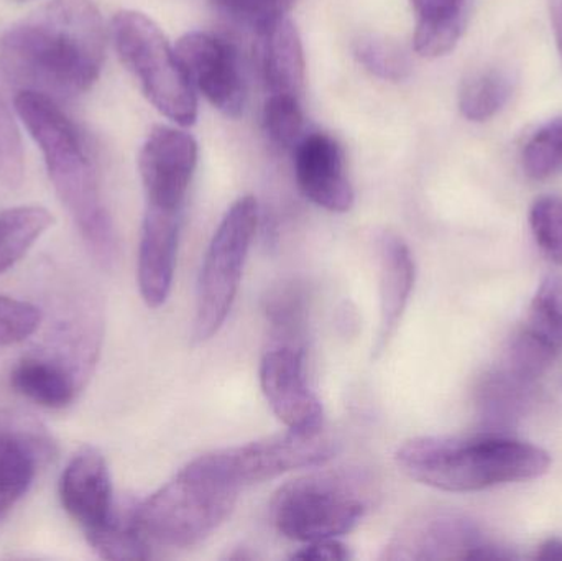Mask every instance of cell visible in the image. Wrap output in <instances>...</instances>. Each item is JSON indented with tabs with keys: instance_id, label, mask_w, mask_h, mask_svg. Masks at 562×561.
<instances>
[{
	"instance_id": "cell-16",
	"label": "cell",
	"mask_w": 562,
	"mask_h": 561,
	"mask_svg": "<svg viewBox=\"0 0 562 561\" xmlns=\"http://www.w3.org/2000/svg\"><path fill=\"white\" fill-rule=\"evenodd\" d=\"M180 227L181 210L147 204L138 244L137 279L142 300L148 308H160L170 296Z\"/></svg>"
},
{
	"instance_id": "cell-33",
	"label": "cell",
	"mask_w": 562,
	"mask_h": 561,
	"mask_svg": "<svg viewBox=\"0 0 562 561\" xmlns=\"http://www.w3.org/2000/svg\"><path fill=\"white\" fill-rule=\"evenodd\" d=\"M293 559L304 561H346L352 559L349 549L337 539L317 540L293 553Z\"/></svg>"
},
{
	"instance_id": "cell-27",
	"label": "cell",
	"mask_w": 562,
	"mask_h": 561,
	"mask_svg": "<svg viewBox=\"0 0 562 561\" xmlns=\"http://www.w3.org/2000/svg\"><path fill=\"white\" fill-rule=\"evenodd\" d=\"M558 351L550 343L524 326L512 338L507 352V368L512 374L518 375L524 381L533 382L540 379L557 361Z\"/></svg>"
},
{
	"instance_id": "cell-14",
	"label": "cell",
	"mask_w": 562,
	"mask_h": 561,
	"mask_svg": "<svg viewBox=\"0 0 562 561\" xmlns=\"http://www.w3.org/2000/svg\"><path fill=\"white\" fill-rule=\"evenodd\" d=\"M294 177L301 193L323 210L346 213L353 204V188L346 171L342 145L326 132H313L297 142Z\"/></svg>"
},
{
	"instance_id": "cell-15",
	"label": "cell",
	"mask_w": 562,
	"mask_h": 561,
	"mask_svg": "<svg viewBox=\"0 0 562 561\" xmlns=\"http://www.w3.org/2000/svg\"><path fill=\"white\" fill-rule=\"evenodd\" d=\"M484 543L471 520L452 514H435L402 527L385 547L383 560H474Z\"/></svg>"
},
{
	"instance_id": "cell-1",
	"label": "cell",
	"mask_w": 562,
	"mask_h": 561,
	"mask_svg": "<svg viewBox=\"0 0 562 561\" xmlns=\"http://www.w3.org/2000/svg\"><path fill=\"white\" fill-rule=\"evenodd\" d=\"M105 59V29L91 0H52L0 40V68L20 91L59 101L85 94Z\"/></svg>"
},
{
	"instance_id": "cell-29",
	"label": "cell",
	"mask_w": 562,
	"mask_h": 561,
	"mask_svg": "<svg viewBox=\"0 0 562 561\" xmlns=\"http://www.w3.org/2000/svg\"><path fill=\"white\" fill-rule=\"evenodd\" d=\"M530 227L540 249L562 266V197L544 194L531 204Z\"/></svg>"
},
{
	"instance_id": "cell-10",
	"label": "cell",
	"mask_w": 562,
	"mask_h": 561,
	"mask_svg": "<svg viewBox=\"0 0 562 561\" xmlns=\"http://www.w3.org/2000/svg\"><path fill=\"white\" fill-rule=\"evenodd\" d=\"M263 395L281 424L294 434L317 435L324 431V408L307 385L303 349L277 343L260 362Z\"/></svg>"
},
{
	"instance_id": "cell-21",
	"label": "cell",
	"mask_w": 562,
	"mask_h": 561,
	"mask_svg": "<svg viewBox=\"0 0 562 561\" xmlns=\"http://www.w3.org/2000/svg\"><path fill=\"white\" fill-rule=\"evenodd\" d=\"M10 384L16 394L45 408H65L75 401L76 382L63 366L29 358L13 368Z\"/></svg>"
},
{
	"instance_id": "cell-3",
	"label": "cell",
	"mask_w": 562,
	"mask_h": 561,
	"mask_svg": "<svg viewBox=\"0 0 562 561\" xmlns=\"http://www.w3.org/2000/svg\"><path fill=\"white\" fill-rule=\"evenodd\" d=\"M395 460L409 480L446 493H477L537 480L551 467L543 448L497 431L413 438L398 448Z\"/></svg>"
},
{
	"instance_id": "cell-30",
	"label": "cell",
	"mask_w": 562,
	"mask_h": 561,
	"mask_svg": "<svg viewBox=\"0 0 562 561\" xmlns=\"http://www.w3.org/2000/svg\"><path fill=\"white\" fill-rule=\"evenodd\" d=\"M220 12L257 35L281 19H286L296 0H211Z\"/></svg>"
},
{
	"instance_id": "cell-22",
	"label": "cell",
	"mask_w": 562,
	"mask_h": 561,
	"mask_svg": "<svg viewBox=\"0 0 562 561\" xmlns=\"http://www.w3.org/2000/svg\"><path fill=\"white\" fill-rule=\"evenodd\" d=\"M53 223V214L36 204L0 213V273L15 266Z\"/></svg>"
},
{
	"instance_id": "cell-9",
	"label": "cell",
	"mask_w": 562,
	"mask_h": 561,
	"mask_svg": "<svg viewBox=\"0 0 562 561\" xmlns=\"http://www.w3.org/2000/svg\"><path fill=\"white\" fill-rule=\"evenodd\" d=\"M175 52L193 89L227 117L243 114L246 82L237 53L226 40L210 32H188Z\"/></svg>"
},
{
	"instance_id": "cell-36",
	"label": "cell",
	"mask_w": 562,
	"mask_h": 561,
	"mask_svg": "<svg viewBox=\"0 0 562 561\" xmlns=\"http://www.w3.org/2000/svg\"><path fill=\"white\" fill-rule=\"evenodd\" d=\"M16 2H25V0H16Z\"/></svg>"
},
{
	"instance_id": "cell-6",
	"label": "cell",
	"mask_w": 562,
	"mask_h": 561,
	"mask_svg": "<svg viewBox=\"0 0 562 561\" xmlns=\"http://www.w3.org/2000/svg\"><path fill=\"white\" fill-rule=\"evenodd\" d=\"M112 40L122 65L165 117L181 127L198 119V99L177 52L160 26L137 10H121L112 19Z\"/></svg>"
},
{
	"instance_id": "cell-23",
	"label": "cell",
	"mask_w": 562,
	"mask_h": 561,
	"mask_svg": "<svg viewBox=\"0 0 562 561\" xmlns=\"http://www.w3.org/2000/svg\"><path fill=\"white\" fill-rule=\"evenodd\" d=\"M515 78L508 69L488 68L462 82L459 109L468 121L484 122L497 115L510 101Z\"/></svg>"
},
{
	"instance_id": "cell-32",
	"label": "cell",
	"mask_w": 562,
	"mask_h": 561,
	"mask_svg": "<svg viewBox=\"0 0 562 561\" xmlns=\"http://www.w3.org/2000/svg\"><path fill=\"white\" fill-rule=\"evenodd\" d=\"M25 173L22 141L9 109L0 99V181L5 187L19 188Z\"/></svg>"
},
{
	"instance_id": "cell-34",
	"label": "cell",
	"mask_w": 562,
	"mask_h": 561,
	"mask_svg": "<svg viewBox=\"0 0 562 561\" xmlns=\"http://www.w3.org/2000/svg\"><path fill=\"white\" fill-rule=\"evenodd\" d=\"M535 559L550 561V560H562V540L560 539H548L538 547Z\"/></svg>"
},
{
	"instance_id": "cell-4",
	"label": "cell",
	"mask_w": 562,
	"mask_h": 561,
	"mask_svg": "<svg viewBox=\"0 0 562 561\" xmlns=\"http://www.w3.org/2000/svg\"><path fill=\"white\" fill-rule=\"evenodd\" d=\"M239 493L203 455L147 500L134 504L135 526L151 549H187L210 537L229 517Z\"/></svg>"
},
{
	"instance_id": "cell-11",
	"label": "cell",
	"mask_w": 562,
	"mask_h": 561,
	"mask_svg": "<svg viewBox=\"0 0 562 561\" xmlns=\"http://www.w3.org/2000/svg\"><path fill=\"white\" fill-rule=\"evenodd\" d=\"M196 165L198 144L193 135L170 125H155L138 155L147 204L181 210Z\"/></svg>"
},
{
	"instance_id": "cell-12",
	"label": "cell",
	"mask_w": 562,
	"mask_h": 561,
	"mask_svg": "<svg viewBox=\"0 0 562 561\" xmlns=\"http://www.w3.org/2000/svg\"><path fill=\"white\" fill-rule=\"evenodd\" d=\"M52 457V438L38 420L22 412L0 411V520L29 493Z\"/></svg>"
},
{
	"instance_id": "cell-35",
	"label": "cell",
	"mask_w": 562,
	"mask_h": 561,
	"mask_svg": "<svg viewBox=\"0 0 562 561\" xmlns=\"http://www.w3.org/2000/svg\"><path fill=\"white\" fill-rule=\"evenodd\" d=\"M551 22H553L554 36L562 56V0H550Z\"/></svg>"
},
{
	"instance_id": "cell-28",
	"label": "cell",
	"mask_w": 562,
	"mask_h": 561,
	"mask_svg": "<svg viewBox=\"0 0 562 561\" xmlns=\"http://www.w3.org/2000/svg\"><path fill=\"white\" fill-rule=\"evenodd\" d=\"M300 99L290 94H270L263 105V128L277 147L294 148L304 137V114Z\"/></svg>"
},
{
	"instance_id": "cell-20",
	"label": "cell",
	"mask_w": 562,
	"mask_h": 561,
	"mask_svg": "<svg viewBox=\"0 0 562 561\" xmlns=\"http://www.w3.org/2000/svg\"><path fill=\"white\" fill-rule=\"evenodd\" d=\"M533 382L524 381L508 369L485 375L477 392V407L487 430L505 434L514 427L531 402Z\"/></svg>"
},
{
	"instance_id": "cell-5",
	"label": "cell",
	"mask_w": 562,
	"mask_h": 561,
	"mask_svg": "<svg viewBox=\"0 0 562 561\" xmlns=\"http://www.w3.org/2000/svg\"><path fill=\"white\" fill-rule=\"evenodd\" d=\"M372 481L352 470L316 471L277 491L272 519L294 542L311 543L349 534L369 513Z\"/></svg>"
},
{
	"instance_id": "cell-8",
	"label": "cell",
	"mask_w": 562,
	"mask_h": 561,
	"mask_svg": "<svg viewBox=\"0 0 562 561\" xmlns=\"http://www.w3.org/2000/svg\"><path fill=\"white\" fill-rule=\"evenodd\" d=\"M337 444L326 434L283 435L262 438L252 444L224 448L204 455L207 463L234 486L263 483L281 474L327 463L336 455Z\"/></svg>"
},
{
	"instance_id": "cell-13",
	"label": "cell",
	"mask_w": 562,
	"mask_h": 561,
	"mask_svg": "<svg viewBox=\"0 0 562 561\" xmlns=\"http://www.w3.org/2000/svg\"><path fill=\"white\" fill-rule=\"evenodd\" d=\"M58 493L63 509L88 540L114 520L117 506L111 473L108 461L95 448H81L69 460L59 478Z\"/></svg>"
},
{
	"instance_id": "cell-2",
	"label": "cell",
	"mask_w": 562,
	"mask_h": 561,
	"mask_svg": "<svg viewBox=\"0 0 562 561\" xmlns=\"http://www.w3.org/2000/svg\"><path fill=\"white\" fill-rule=\"evenodd\" d=\"M15 111L38 145L53 188L71 214L86 246L102 266H112L117 257V237L102 200L91 142L59 108L58 101L48 96L19 91Z\"/></svg>"
},
{
	"instance_id": "cell-31",
	"label": "cell",
	"mask_w": 562,
	"mask_h": 561,
	"mask_svg": "<svg viewBox=\"0 0 562 561\" xmlns=\"http://www.w3.org/2000/svg\"><path fill=\"white\" fill-rule=\"evenodd\" d=\"M42 323L38 306L0 295V348L16 345L32 336Z\"/></svg>"
},
{
	"instance_id": "cell-26",
	"label": "cell",
	"mask_w": 562,
	"mask_h": 561,
	"mask_svg": "<svg viewBox=\"0 0 562 561\" xmlns=\"http://www.w3.org/2000/svg\"><path fill=\"white\" fill-rule=\"evenodd\" d=\"M525 326L562 351V277L548 276L541 280Z\"/></svg>"
},
{
	"instance_id": "cell-19",
	"label": "cell",
	"mask_w": 562,
	"mask_h": 561,
	"mask_svg": "<svg viewBox=\"0 0 562 561\" xmlns=\"http://www.w3.org/2000/svg\"><path fill=\"white\" fill-rule=\"evenodd\" d=\"M416 13L415 52L439 58L456 48L469 19V0H409Z\"/></svg>"
},
{
	"instance_id": "cell-18",
	"label": "cell",
	"mask_w": 562,
	"mask_h": 561,
	"mask_svg": "<svg viewBox=\"0 0 562 561\" xmlns=\"http://www.w3.org/2000/svg\"><path fill=\"white\" fill-rule=\"evenodd\" d=\"M260 66L270 94L301 98L306 81V61L300 33L290 19H281L259 33Z\"/></svg>"
},
{
	"instance_id": "cell-24",
	"label": "cell",
	"mask_w": 562,
	"mask_h": 561,
	"mask_svg": "<svg viewBox=\"0 0 562 561\" xmlns=\"http://www.w3.org/2000/svg\"><path fill=\"white\" fill-rule=\"evenodd\" d=\"M352 52L367 71L385 81L400 82L412 72L405 49L386 36L363 33L353 42Z\"/></svg>"
},
{
	"instance_id": "cell-25",
	"label": "cell",
	"mask_w": 562,
	"mask_h": 561,
	"mask_svg": "<svg viewBox=\"0 0 562 561\" xmlns=\"http://www.w3.org/2000/svg\"><path fill=\"white\" fill-rule=\"evenodd\" d=\"M525 173L548 180L562 173V115L541 125L525 144L521 154Z\"/></svg>"
},
{
	"instance_id": "cell-7",
	"label": "cell",
	"mask_w": 562,
	"mask_h": 561,
	"mask_svg": "<svg viewBox=\"0 0 562 561\" xmlns=\"http://www.w3.org/2000/svg\"><path fill=\"white\" fill-rule=\"evenodd\" d=\"M257 224L259 203L254 197H243L217 226L198 279L194 341H210L226 323L239 292Z\"/></svg>"
},
{
	"instance_id": "cell-17",
	"label": "cell",
	"mask_w": 562,
	"mask_h": 561,
	"mask_svg": "<svg viewBox=\"0 0 562 561\" xmlns=\"http://www.w3.org/2000/svg\"><path fill=\"white\" fill-rule=\"evenodd\" d=\"M380 323L375 352H382L395 335L415 287V257L408 244L393 233L379 237Z\"/></svg>"
}]
</instances>
